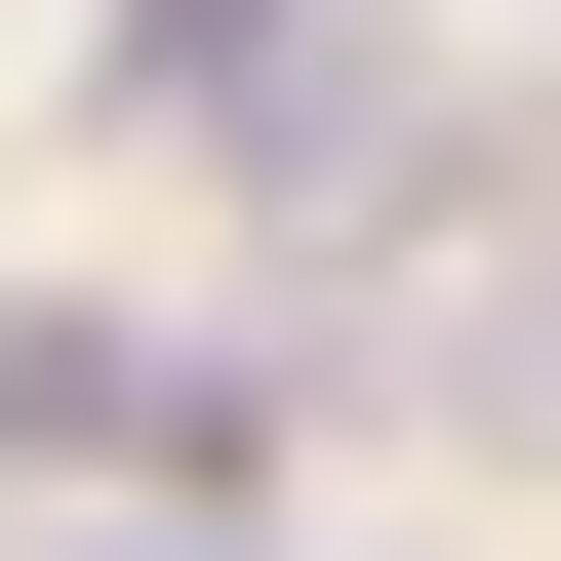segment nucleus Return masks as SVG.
<instances>
[{"label":"nucleus","instance_id":"1","mask_svg":"<svg viewBox=\"0 0 561 561\" xmlns=\"http://www.w3.org/2000/svg\"><path fill=\"white\" fill-rule=\"evenodd\" d=\"M442 442H481V481H561V241H522V280L442 321Z\"/></svg>","mask_w":561,"mask_h":561},{"label":"nucleus","instance_id":"2","mask_svg":"<svg viewBox=\"0 0 561 561\" xmlns=\"http://www.w3.org/2000/svg\"><path fill=\"white\" fill-rule=\"evenodd\" d=\"M41 561H280V522H241V481H161V522H41Z\"/></svg>","mask_w":561,"mask_h":561}]
</instances>
